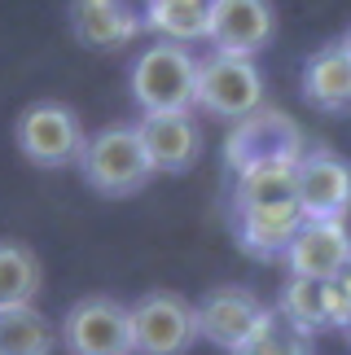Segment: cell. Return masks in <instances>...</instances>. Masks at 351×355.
<instances>
[{
	"label": "cell",
	"mask_w": 351,
	"mask_h": 355,
	"mask_svg": "<svg viewBox=\"0 0 351 355\" xmlns=\"http://www.w3.org/2000/svg\"><path fill=\"white\" fill-rule=\"evenodd\" d=\"M75 167L84 175V184L101 198H132L154 180V167L145 158L137 123H110V128L92 132Z\"/></svg>",
	"instance_id": "cell-1"
},
{
	"label": "cell",
	"mask_w": 351,
	"mask_h": 355,
	"mask_svg": "<svg viewBox=\"0 0 351 355\" xmlns=\"http://www.w3.org/2000/svg\"><path fill=\"white\" fill-rule=\"evenodd\" d=\"M132 101L141 114H171V110H194L198 97V58L189 44H171V40H154L150 49L137 53L128 71Z\"/></svg>",
	"instance_id": "cell-2"
},
{
	"label": "cell",
	"mask_w": 351,
	"mask_h": 355,
	"mask_svg": "<svg viewBox=\"0 0 351 355\" xmlns=\"http://www.w3.org/2000/svg\"><path fill=\"white\" fill-rule=\"evenodd\" d=\"M303 149H307L303 128L286 110H273V105H259L255 114L233 123L224 136V162L233 175L264 167V162H299Z\"/></svg>",
	"instance_id": "cell-3"
},
{
	"label": "cell",
	"mask_w": 351,
	"mask_h": 355,
	"mask_svg": "<svg viewBox=\"0 0 351 355\" xmlns=\"http://www.w3.org/2000/svg\"><path fill=\"white\" fill-rule=\"evenodd\" d=\"M194 105L211 119L241 123L264 105V75L255 58H228V53H207L198 62V97Z\"/></svg>",
	"instance_id": "cell-4"
},
{
	"label": "cell",
	"mask_w": 351,
	"mask_h": 355,
	"mask_svg": "<svg viewBox=\"0 0 351 355\" xmlns=\"http://www.w3.org/2000/svg\"><path fill=\"white\" fill-rule=\"evenodd\" d=\"M13 141H18V154L31 162V167H71L84 154V123L71 105L62 101H31L13 123Z\"/></svg>",
	"instance_id": "cell-5"
},
{
	"label": "cell",
	"mask_w": 351,
	"mask_h": 355,
	"mask_svg": "<svg viewBox=\"0 0 351 355\" xmlns=\"http://www.w3.org/2000/svg\"><path fill=\"white\" fill-rule=\"evenodd\" d=\"M128 311H132V355H185L198 343V307L176 290H150Z\"/></svg>",
	"instance_id": "cell-6"
},
{
	"label": "cell",
	"mask_w": 351,
	"mask_h": 355,
	"mask_svg": "<svg viewBox=\"0 0 351 355\" xmlns=\"http://www.w3.org/2000/svg\"><path fill=\"white\" fill-rule=\"evenodd\" d=\"M277 320L273 307L259 303V294L246 285H220L198 303V338H207L220 351H241L250 338H259Z\"/></svg>",
	"instance_id": "cell-7"
},
{
	"label": "cell",
	"mask_w": 351,
	"mask_h": 355,
	"mask_svg": "<svg viewBox=\"0 0 351 355\" xmlns=\"http://www.w3.org/2000/svg\"><path fill=\"white\" fill-rule=\"evenodd\" d=\"M58 338L71 355H132V311L110 294H88L62 316Z\"/></svg>",
	"instance_id": "cell-8"
},
{
	"label": "cell",
	"mask_w": 351,
	"mask_h": 355,
	"mask_svg": "<svg viewBox=\"0 0 351 355\" xmlns=\"http://www.w3.org/2000/svg\"><path fill=\"white\" fill-rule=\"evenodd\" d=\"M294 198L307 220H347L351 211V162L334 149H303L294 167Z\"/></svg>",
	"instance_id": "cell-9"
},
{
	"label": "cell",
	"mask_w": 351,
	"mask_h": 355,
	"mask_svg": "<svg viewBox=\"0 0 351 355\" xmlns=\"http://www.w3.org/2000/svg\"><path fill=\"white\" fill-rule=\"evenodd\" d=\"M273 35H277L273 0H211V18H207L211 53L255 58L273 44Z\"/></svg>",
	"instance_id": "cell-10"
},
{
	"label": "cell",
	"mask_w": 351,
	"mask_h": 355,
	"mask_svg": "<svg viewBox=\"0 0 351 355\" xmlns=\"http://www.w3.org/2000/svg\"><path fill=\"white\" fill-rule=\"evenodd\" d=\"M137 136L145 145V158H150L154 175H180L194 171L202 149H207V136H202V123L189 110H171V114H141Z\"/></svg>",
	"instance_id": "cell-11"
},
{
	"label": "cell",
	"mask_w": 351,
	"mask_h": 355,
	"mask_svg": "<svg viewBox=\"0 0 351 355\" xmlns=\"http://www.w3.org/2000/svg\"><path fill=\"white\" fill-rule=\"evenodd\" d=\"M277 316L286 320L294 334H303V338L325 334V329H339V334H343V324L351 320V298H347L334 281L290 277L286 285H281Z\"/></svg>",
	"instance_id": "cell-12"
},
{
	"label": "cell",
	"mask_w": 351,
	"mask_h": 355,
	"mask_svg": "<svg viewBox=\"0 0 351 355\" xmlns=\"http://www.w3.org/2000/svg\"><path fill=\"white\" fill-rule=\"evenodd\" d=\"M145 0H71V31L84 49L114 53L145 31Z\"/></svg>",
	"instance_id": "cell-13"
},
{
	"label": "cell",
	"mask_w": 351,
	"mask_h": 355,
	"mask_svg": "<svg viewBox=\"0 0 351 355\" xmlns=\"http://www.w3.org/2000/svg\"><path fill=\"white\" fill-rule=\"evenodd\" d=\"M299 202H268V207H233V237L250 259H286L294 233L303 228Z\"/></svg>",
	"instance_id": "cell-14"
},
{
	"label": "cell",
	"mask_w": 351,
	"mask_h": 355,
	"mask_svg": "<svg viewBox=\"0 0 351 355\" xmlns=\"http://www.w3.org/2000/svg\"><path fill=\"white\" fill-rule=\"evenodd\" d=\"M351 254V233L347 220H303V228L294 233L290 250H286V268L290 277H307V281H334L339 268Z\"/></svg>",
	"instance_id": "cell-15"
},
{
	"label": "cell",
	"mask_w": 351,
	"mask_h": 355,
	"mask_svg": "<svg viewBox=\"0 0 351 355\" xmlns=\"http://www.w3.org/2000/svg\"><path fill=\"white\" fill-rule=\"evenodd\" d=\"M299 84H303V97L312 101L316 110L351 114V53L339 44V40L320 44L316 53H307Z\"/></svg>",
	"instance_id": "cell-16"
},
{
	"label": "cell",
	"mask_w": 351,
	"mask_h": 355,
	"mask_svg": "<svg viewBox=\"0 0 351 355\" xmlns=\"http://www.w3.org/2000/svg\"><path fill=\"white\" fill-rule=\"evenodd\" d=\"M141 18H145V31H154L158 40L194 44V40H207L211 0H145Z\"/></svg>",
	"instance_id": "cell-17"
},
{
	"label": "cell",
	"mask_w": 351,
	"mask_h": 355,
	"mask_svg": "<svg viewBox=\"0 0 351 355\" xmlns=\"http://www.w3.org/2000/svg\"><path fill=\"white\" fill-rule=\"evenodd\" d=\"M53 347L58 334L40 307H0V355H53Z\"/></svg>",
	"instance_id": "cell-18"
},
{
	"label": "cell",
	"mask_w": 351,
	"mask_h": 355,
	"mask_svg": "<svg viewBox=\"0 0 351 355\" xmlns=\"http://www.w3.org/2000/svg\"><path fill=\"white\" fill-rule=\"evenodd\" d=\"M40 254L26 241H0V307L35 303L40 294Z\"/></svg>",
	"instance_id": "cell-19"
},
{
	"label": "cell",
	"mask_w": 351,
	"mask_h": 355,
	"mask_svg": "<svg viewBox=\"0 0 351 355\" xmlns=\"http://www.w3.org/2000/svg\"><path fill=\"white\" fill-rule=\"evenodd\" d=\"M294 167L299 162H264V167L233 175V207H268V202H299L294 198Z\"/></svg>",
	"instance_id": "cell-20"
},
{
	"label": "cell",
	"mask_w": 351,
	"mask_h": 355,
	"mask_svg": "<svg viewBox=\"0 0 351 355\" xmlns=\"http://www.w3.org/2000/svg\"><path fill=\"white\" fill-rule=\"evenodd\" d=\"M233 355H312V338L294 334L290 324L277 316L259 338H250V343L241 347V351H233Z\"/></svg>",
	"instance_id": "cell-21"
},
{
	"label": "cell",
	"mask_w": 351,
	"mask_h": 355,
	"mask_svg": "<svg viewBox=\"0 0 351 355\" xmlns=\"http://www.w3.org/2000/svg\"><path fill=\"white\" fill-rule=\"evenodd\" d=\"M334 285H339V290H343V294L351 298V254H347V263L339 268V277H334Z\"/></svg>",
	"instance_id": "cell-22"
},
{
	"label": "cell",
	"mask_w": 351,
	"mask_h": 355,
	"mask_svg": "<svg viewBox=\"0 0 351 355\" xmlns=\"http://www.w3.org/2000/svg\"><path fill=\"white\" fill-rule=\"evenodd\" d=\"M339 44H343V49H347V53H351V26H347V31H343V35H339Z\"/></svg>",
	"instance_id": "cell-23"
},
{
	"label": "cell",
	"mask_w": 351,
	"mask_h": 355,
	"mask_svg": "<svg viewBox=\"0 0 351 355\" xmlns=\"http://www.w3.org/2000/svg\"><path fill=\"white\" fill-rule=\"evenodd\" d=\"M343 338H347V347H351V320H347V324H343Z\"/></svg>",
	"instance_id": "cell-24"
}]
</instances>
